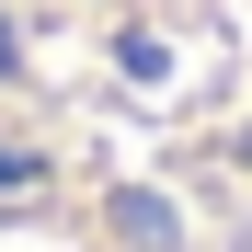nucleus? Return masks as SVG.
I'll return each mask as SVG.
<instances>
[{
  "instance_id": "obj_1",
  "label": "nucleus",
  "mask_w": 252,
  "mask_h": 252,
  "mask_svg": "<svg viewBox=\"0 0 252 252\" xmlns=\"http://www.w3.org/2000/svg\"><path fill=\"white\" fill-rule=\"evenodd\" d=\"M0 252H252V0H0Z\"/></svg>"
}]
</instances>
